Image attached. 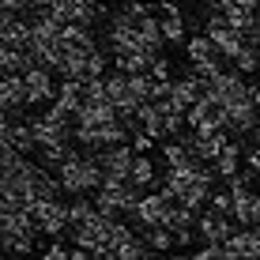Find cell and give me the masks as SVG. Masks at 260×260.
Returning a JSON list of instances; mask_svg holds the SVG:
<instances>
[{"instance_id": "obj_1", "label": "cell", "mask_w": 260, "mask_h": 260, "mask_svg": "<svg viewBox=\"0 0 260 260\" xmlns=\"http://www.w3.org/2000/svg\"><path fill=\"white\" fill-rule=\"evenodd\" d=\"M57 177L68 196H87V192H98V185L106 181V170L98 162V151L87 147V151H72L57 166Z\"/></svg>"}, {"instance_id": "obj_2", "label": "cell", "mask_w": 260, "mask_h": 260, "mask_svg": "<svg viewBox=\"0 0 260 260\" xmlns=\"http://www.w3.org/2000/svg\"><path fill=\"white\" fill-rule=\"evenodd\" d=\"M140 192H143V189H140V185H132L128 177H106V181L98 185V192H94V204H98V211L121 219V215H132V211H136V204L143 200Z\"/></svg>"}, {"instance_id": "obj_3", "label": "cell", "mask_w": 260, "mask_h": 260, "mask_svg": "<svg viewBox=\"0 0 260 260\" xmlns=\"http://www.w3.org/2000/svg\"><path fill=\"white\" fill-rule=\"evenodd\" d=\"M204 30L211 34V42L219 46V53L226 60H234L238 53L245 49V30H238V26L230 23L222 12H208V26H204Z\"/></svg>"}, {"instance_id": "obj_4", "label": "cell", "mask_w": 260, "mask_h": 260, "mask_svg": "<svg viewBox=\"0 0 260 260\" xmlns=\"http://www.w3.org/2000/svg\"><path fill=\"white\" fill-rule=\"evenodd\" d=\"M208 98H215L219 106H238L245 98H253V87L245 83L241 72H219L215 79H208Z\"/></svg>"}, {"instance_id": "obj_5", "label": "cell", "mask_w": 260, "mask_h": 260, "mask_svg": "<svg viewBox=\"0 0 260 260\" xmlns=\"http://www.w3.org/2000/svg\"><path fill=\"white\" fill-rule=\"evenodd\" d=\"M34 222H38V230L46 238H64L68 234V226H72V215H68V204H60V200H42V204H34Z\"/></svg>"}, {"instance_id": "obj_6", "label": "cell", "mask_w": 260, "mask_h": 260, "mask_svg": "<svg viewBox=\"0 0 260 260\" xmlns=\"http://www.w3.org/2000/svg\"><path fill=\"white\" fill-rule=\"evenodd\" d=\"M170 204H174V200H170L162 189H158V192H147V196H143V200L136 204V211H132L128 219L136 222V230L162 226V222H166V211H170Z\"/></svg>"}, {"instance_id": "obj_7", "label": "cell", "mask_w": 260, "mask_h": 260, "mask_svg": "<svg viewBox=\"0 0 260 260\" xmlns=\"http://www.w3.org/2000/svg\"><path fill=\"white\" fill-rule=\"evenodd\" d=\"M196 230H200V241L204 245H226L230 238H234V215H219V211H204L200 222H196Z\"/></svg>"}, {"instance_id": "obj_8", "label": "cell", "mask_w": 260, "mask_h": 260, "mask_svg": "<svg viewBox=\"0 0 260 260\" xmlns=\"http://www.w3.org/2000/svg\"><path fill=\"white\" fill-rule=\"evenodd\" d=\"M23 83H26V102L30 106H46L57 98V87H53V68L30 64L23 72Z\"/></svg>"}, {"instance_id": "obj_9", "label": "cell", "mask_w": 260, "mask_h": 260, "mask_svg": "<svg viewBox=\"0 0 260 260\" xmlns=\"http://www.w3.org/2000/svg\"><path fill=\"white\" fill-rule=\"evenodd\" d=\"M260 124V106L256 98H245L238 106H226V132L230 136H253Z\"/></svg>"}, {"instance_id": "obj_10", "label": "cell", "mask_w": 260, "mask_h": 260, "mask_svg": "<svg viewBox=\"0 0 260 260\" xmlns=\"http://www.w3.org/2000/svg\"><path fill=\"white\" fill-rule=\"evenodd\" d=\"M0 136H4V147L26 151V155L38 147L34 128H30V117H19V113H4V132H0Z\"/></svg>"}, {"instance_id": "obj_11", "label": "cell", "mask_w": 260, "mask_h": 260, "mask_svg": "<svg viewBox=\"0 0 260 260\" xmlns=\"http://www.w3.org/2000/svg\"><path fill=\"white\" fill-rule=\"evenodd\" d=\"M98 162H102L106 177H128V174H132V162H136V151H132L128 143L102 147V151H98Z\"/></svg>"}, {"instance_id": "obj_12", "label": "cell", "mask_w": 260, "mask_h": 260, "mask_svg": "<svg viewBox=\"0 0 260 260\" xmlns=\"http://www.w3.org/2000/svg\"><path fill=\"white\" fill-rule=\"evenodd\" d=\"M83 102H87V83H83V79H60L53 106H57L60 113H68V117L76 121V113L83 110Z\"/></svg>"}, {"instance_id": "obj_13", "label": "cell", "mask_w": 260, "mask_h": 260, "mask_svg": "<svg viewBox=\"0 0 260 260\" xmlns=\"http://www.w3.org/2000/svg\"><path fill=\"white\" fill-rule=\"evenodd\" d=\"M230 260H260V226H241L226 241Z\"/></svg>"}, {"instance_id": "obj_14", "label": "cell", "mask_w": 260, "mask_h": 260, "mask_svg": "<svg viewBox=\"0 0 260 260\" xmlns=\"http://www.w3.org/2000/svg\"><path fill=\"white\" fill-rule=\"evenodd\" d=\"M0 106H4V113H19L26 102V83L23 76H4V83H0Z\"/></svg>"}, {"instance_id": "obj_15", "label": "cell", "mask_w": 260, "mask_h": 260, "mask_svg": "<svg viewBox=\"0 0 260 260\" xmlns=\"http://www.w3.org/2000/svg\"><path fill=\"white\" fill-rule=\"evenodd\" d=\"M241 158H245V151H241V143H226V147L219 151V158L211 162L215 177H222V181H230V177L241 174Z\"/></svg>"}, {"instance_id": "obj_16", "label": "cell", "mask_w": 260, "mask_h": 260, "mask_svg": "<svg viewBox=\"0 0 260 260\" xmlns=\"http://www.w3.org/2000/svg\"><path fill=\"white\" fill-rule=\"evenodd\" d=\"M0 42L26 49V42H30V23H26L23 15H4V23H0Z\"/></svg>"}, {"instance_id": "obj_17", "label": "cell", "mask_w": 260, "mask_h": 260, "mask_svg": "<svg viewBox=\"0 0 260 260\" xmlns=\"http://www.w3.org/2000/svg\"><path fill=\"white\" fill-rule=\"evenodd\" d=\"M155 57L158 53H143V49H136V53H117V72H124V76H143V72H151V64H155Z\"/></svg>"}, {"instance_id": "obj_18", "label": "cell", "mask_w": 260, "mask_h": 260, "mask_svg": "<svg viewBox=\"0 0 260 260\" xmlns=\"http://www.w3.org/2000/svg\"><path fill=\"white\" fill-rule=\"evenodd\" d=\"M30 64L34 60H30V53L23 46H4L0 49V68H4V76H23Z\"/></svg>"}, {"instance_id": "obj_19", "label": "cell", "mask_w": 260, "mask_h": 260, "mask_svg": "<svg viewBox=\"0 0 260 260\" xmlns=\"http://www.w3.org/2000/svg\"><path fill=\"white\" fill-rule=\"evenodd\" d=\"M132 185H140V189H151V185L158 181V170H155V158L151 155H140L136 151V162H132V174H128Z\"/></svg>"}, {"instance_id": "obj_20", "label": "cell", "mask_w": 260, "mask_h": 260, "mask_svg": "<svg viewBox=\"0 0 260 260\" xmlns=\"http://www.w3.org/2000/svg\"><path fill=\"white\" fill-rule=\"evenodd\" d=\"M143 234V241H147L151 249H155V253H170V249H177V234L170 226H147V230H140Z\"/></svg>"}, {"instance_id": "obj_21", "label": "cell", "mask_w": 260, "mask_h": 260, "mask_svg": "<svg viewBox=\"0 0 260 260\" xmlns=\"http://www.w3.org/2000/svg\"><path fill=\"white\" fill-rule=\"evenodd\" d=\"M38 234H4V253H12V256H26V253H34V241Z\"/></svg>"}, {"instance_id": "obj_22", "label": "cell", "mask_w": 260, "mask_h": 260, "mask_svg": "<svg viewBox=\"0 0 260 260\" xmlns=\"http://www.w3.org/2000/svg\"><path fill=\"white\" fill-rule=\"evenodd\" d=\"M162 34H166V46H185V19L181 15H162Z\"/></svg>"}, {"instance_id": "obj_23", "label": "cell", "mask_w": 260, "mask_h": 260, "mask_svg": "<svg viewBox=\"0 0 260 260\" xmlns=\"http://www.w3.org/2000/svg\"><path fill=\"white\" fill-rule=\"evenodd\" d=\"M234 64H238L241 76H253V72L260 68V49H256V46H245V49L234 57Z\"/></svg>"}, {"instance_id": "obj_24", "label": "cell", "mask_w": 260, "mask_h": 260, "mask_svg": "<svg viewBox=\"0 0 260 260\" xmlns=\"http://www.w3.org/2000/svg\"><path fill=\"white\" fill-rule=\"evenodd\" d=\"M192 260H230V253H226V245H204L192 253Z\"/></svg>"}, {"instance_id": "obj_25", "label": "cell", "mask_w": 260, "mask_h": 260, "mask_svg": "<svg viewBox=\"0 0 260 260\" xmlns=\"http://www.w3.org/2000/svg\"><path fill=\"white\" fill-rule=\"evenodd\" d=\"M42 260H72V249L64 245V241H53V245L42 249Z\"/></svg>"}, {"instance_id": "obj_26", "label": "cell", "mask_w": 260, "mask_h": 260, "mask_svg": "<svg viewBox=\"0 0 260 260\" xmlns=\"http://www.w3.org/2000/svg\"><path fill=\"white\" fill-rule=\"evenodd\" d=\"M151 76H155V79H166V83H170V60L155 57V64H151Z\"/></svg>"}, {"instance_id": "obj_27", "label": "cell", "mask_w": 260, "mask_h": 260, "mask_svg": "<svg viewBox=\"0 0 260 260\" xmlns=\"http://www.w3.org/2000/svg\"><path fill=\"white\" fill-rule=\"evenodd\" d=\"M249 140H253V143H249V147H253V151H260V124H256V132H253V136H249Z\"/></svg>"}, {"instance_id": "obj_28", "label": "cell", "mask_w": 260, "mask_h": 260, "mask_svg": "<svg viewBox=\"0 0 260 260\" xmlns=\"http://www.w3.org/2000/svg\"><path fill=\"white\" fill-rule=\"evenodd\" d=\"M253 46L260 49V26H256V30H253Z\"/></svg>"}]
</instances>
